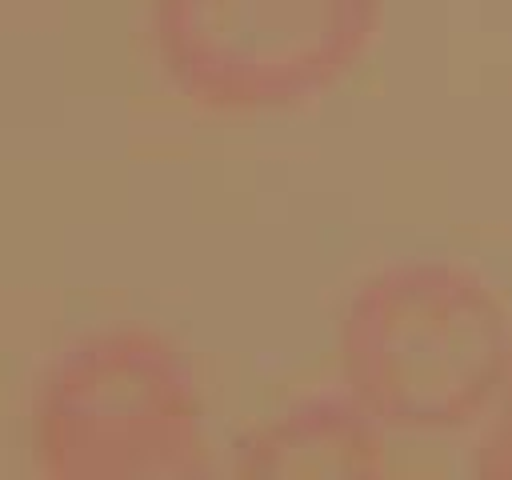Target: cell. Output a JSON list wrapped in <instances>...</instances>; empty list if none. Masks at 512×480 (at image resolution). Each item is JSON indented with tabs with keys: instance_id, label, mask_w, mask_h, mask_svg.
<instances>
[{
	"instance_id": "cell-2",
	"label": "cell",
	"mask_w": 512,
	"mask_h": 480,
	"mask_svg": "<svg viewBox=\"0 0 512 480\" xmlns=\"http://www.w3.org/2000/svg\"><path fill=\"white\" fill-rule=\"evenodd\" d=\"M28 464L44 480H176L208 472L204 392L184 348L140 320L64 340L40 368Z\"/></svg>"
},
{
	"instance_id": "cell-3",
	"label": "cell",
	"mask_w": 512,
	"mask_h": 480,
	"mask_svg": "<svg viewBox=\"0 0 512 480\" xmlns=\"http://www.w3.org/2000/svg\"><path fill=\"white\" fill-rule=\"evenodd\" d=\"M388 0H144V44L192 112L260 120L332 96L376 48Z\"/></svg>"
},
{
	"instance_id": "cell-4",
	"label": "cell",
	"mask_w": 512,
	"mask_h": 480,
	"mask_svg": "<svg viewBox=\"0 0 512 480\" xmlns=\"http://www.w3.org/2000/svg\"><path fill=\"white\" fill-rule=\"evenodd\" d=\"M384 468V428L344 388L292 400L232 444L236 476H380Z\"/></svg>"
},
{
	"instance_id": "cell-1",
	"label": "cell",
	"mask_w": 512,
	"mask_h": 480,
	"mask_svg": "<svg viewBox=\"0 0 512 480\" xmlns=\"http://www.w3.org/2000/svg\"><path fill=\"white\" fill-rule=\"evenodd\" d=\"M340 388L396 436L476 428L512 352L500 288L456 256L368 268L336 312Z\"/></svg>"
},
{
	"instance_id": "cell-5",
	"label": "cell",
	"mask_w": 512,
	"mask_h": 480,
	"mask_svg": "<svg viewBox=\"0 0 512 480\" xmlns=\"http://www.w3.org/2000/svg\"><path fill=\"white\" fill-rule=\"evenodd\" d=\"M468 464L476 476H512V352H508L500 388H496V396L480 420Z\"/></svg>"
}]
</instances>
